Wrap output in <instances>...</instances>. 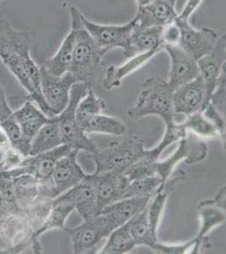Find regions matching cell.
Here are the masks:
<instances>
[{"label": "cell", "instance_id": "6da1fadb", "mask_svg": "<svg viewBox=\"0 0 226 254\" xmlns=\"http://www.w3.org/2000/svg\"><path fill=\"white\" fill-rule=\"evenodd\" d=\"M32 47L30 32L15 29L9 20L0 18V60L26 90V100L33 102L48 118H54L41 91L40 68L31 56Z\"/></svg>", "mask_w": 226, "mask_h": 254}, {"label": "cell", "instance_id": "7a4b0ae2", "mask_svg": "<svg viewBox=\"0 0 226 254\" xmlns=\"http://www.w3.org/2000/svg\"><path fill=\"white\" fill-rule=\"evenodd\" d=\"M146 149L143 139L137 134L117 136L104 149L91 154L96 165L94 174L116 172L125 174L133 165L143 158Z\"/></svg>", "mask_w": 226, "mask_h": 254}, {"label": "cell", "instance_id": "3957f363", "mask_svg": "<svg viewBox=\"0 0 226 254\" xmlns=\"http://www.w3.org/2000/svg\"><path fill=\"white\" fill-rule=\"evenodd\" d=\"M142 87L143 91L138 96L136 104L128 111L129 117L137 120L154 115L162 119L166 127L174 124L175 89L170 86L168 81L160 77H151L147 79Z\"/></svg>", "mask_w": 226, "mask_h": 254}, {"label": "cell", "instance_id": "277c9868", "mask_svg": "<svg viewBox=\"0 0 226 254\" xmlns=\"http://www.w3.org/2000/svg\"><path fill=\"white\" fill-rule=\"evenodd\" d=\"M208 155V146L203 139L196 136L194 133L187 131L186 136L179 141V146L172 156L163 161H155L147 167L137 171L135 175V179L146 176H158L162 180V188L166 181L172 175L176 165L181 160L186 164H195L202 162ZM134 178V180H135Z\"/></svg>", "mask_w": 226, "mask_h": 254}, {"label": "cell", "instance_id": "5b68a950", "mask_svg": "<svg viewBox=\"0 0 226 254\" xmlns=\"http://www.w3.org/2000/svg\"><path fill=\"white\" fill-rule=\"evenodd\" d=\"M90 87L89 85L80 81L74 84L69 93V104L56 118L59 123L63 144L68 145L72 149L86 151L94 154L99 150V147L81 129L75 116L78 104L86 95Z\"/></svg>", "mask_w": 226, "mask_h": 254}, {"label": "cell", "instance_id": "8992f818", "mask_svg": "<svg viewBox=\"0 0 226 254\" xmlns=\"http://www.w3.org/2000/svg\"><path fill=\"white\" fill-rule=\"evenodd\" d=\"M106 54L103 49L95 44L91 36L86 31L81 17L69 72L75 75L78 81L91 87L92 83L96 78L101 59Z\"/></svg>", "mask_w": 226, "mask_h": 254}, {"label": "cell", "instance_id": "52a82bcc", "mask_svg": "<svg viewBox=\"0 0 226 254\" xmlns=\"http://www.w3.org/2000/svg\"><path fill=\"white\" fill-rule=\"evenodd\" d=\"M71 150V147L68 145H61L46 153H40L35 156L26 157L20 166L9 171L0 172V174L12 179L25 175L33 176L41 182L43 191L46 196L53 199L52 196V176L55 165L58 159L66 155Z\"/></svg>", "mask_w": 226, "mask_h": 254}, {"label": "cell", "instance_id": "ba28073f", "mask_svg": "<svg viewBox=\"0 0 226 254\" xmlns=\"http://www.w3.org/2000/svg\"><path fill=\"white\" fill-rule=\"evenodd\" d=\"M71 237L73 254H95L98 247L108 237L112 230L111 225L101 214L73 229L65 228Z\"/></svg>", "mask_w": 226, "mask_h": 254}, {"label": "cell", "instance_id": "9c48e42d", "mask_svg": "<svg viewBox=\"0 0 226 254\" xmlns=\"http://www.w3.org/2000/svg\"><path fill=\"white\" fill-rule=\"evenodd\" d=\"M179 32L178 45L191 57L198 61L208 55L216 45L220 36L215 30L203 27L196 29L189 23V19L178 16L175 20Z\"/></svg>", "mask_w": 226, "mask_h": 254}, {"label": "cell", "instance_id": "30bf717a", "mask_svg": "<svg viewBox=\"0 0 226 254\" xmlns=\"http://www.w3.org/2000/svg\"><path fill=\"white\" fill-rule=\"evenodd\" d=\"M41 91L43 98L54 116L63 111L69 104V93L77 79L71 72L57 76L46 70L44 67L40 68Z\"/></svg>", "mask_w": 226, "mask_h": 254}, {"label": "cell", "instance_id": "8fae6325", "mask_svg": "<svg viewBox=\"0 0 226 254\" xmlns=\"http://www.w3.org/2000/svg\"><path fill=\"white\" fill-rule=\"evenodd\" d=\"M82 21L95 44L106 53L114 49H124L135 26L134 20L124 25H101L90 21L84 15Z\"/></svg>", "mask_w": 226, "mask_h": 254}, {"label": "cell", "instance_id": "7c38bea8", "mask_svg": "<svg viewBox=\"0 0 226 254\" xmlns=\"http://www.w3.org/2000/svg\"><path fill=\"white\" fill-rule=\"evenodd\" d=\"M226 34H224L219 38L215 48L208 55L197 61L199 75L206 89L208 104L226 70Z\"/></svg>", "mask_w": 226, "mask_h": 254}, {"label": "cell", "instance_id": "4fadbf2b", "mask_svg": "<svg viewBox=\"0 0 226 254\" xmlns=\"http://www.w3.org/2000/svg\"><path fill=\"white\" fill-rule=\"evenodd\" d=\"M207 104L206 89L200 75L193 81L183 84L174 90L175 117H187L194 113L202 112Z\"/></svg>", "mask_w": 226, "mask_h": 254}, {"label": "cell", "instance_id": "5bb4252c", "mask_svg": "<svg viewBox=\"0 0 226 254\" xmlns=\"http://www.w3.org/2000/svg\"><path fill=\"white\" fill-rule=\"evenodd\" d=\"M79 152L77 149H72L56 163L52 176L53 199L78 185L87 176L78 163Z\"/></svg>", "mask_w": 226, "mask_h": 254}, {"label": "cell", "instance_id": "9a60e30c", "mask_svg": "<svg viewBox=\"0 0 226 254\" xmlns=\"http://www.w3.org/2000/svg\"><path fill=\"white\" fill-rule=\"evenodd\" d=\"M165 50L171 59L168 83L174 89L183 84L193 81L199 76L197 61L186 54L178 44H163Z\"/></svg>", "mask_w": 226, "mask_h": 254}, {"label": "cell", "instance_id": "2e32d148", "mask_svg": "<svg viewBox=\"0 0 226 254\" xmlns=\"http://www.w3.org/2000/svg\"><path fill=\"white\" fill-rule=\"evenodd\" d=\"M69 11L71 16L70 31L63 39L56 54L46 61V65L44 66L50 74L57 76L64 75L69 70L77 39L78 28L83 15L75 6H71Z\"/></svg>", "mask_w": 226, "mask_h": 254}, {"label": "cell", "instance_id": "e0dca14e", "mask_svg": "<svg viewBox=\"0 0 226 254\" xmlns=\"http://www.w3.org/2000/svg\"><path fill=\"white\" fill-rule=\"evenodd\" d=\"M178 0H153L146 5L137 7L134 18L135 25L140 28L169 26L178 18Z\"/></svg>", "mask_w": 226, "mask_h": 254}, {"label": "cell", "instance_id": "ac0fdd59", "mask_svg": "<svg viewBox=\"0 0 226 254\" xmlns=\"http://www.w3.org/2000/svg\"><path fill=\"white\" fill-rule=\"evenodd\" d=\"M94 181L98 213L106 206L123 199L129 179L124 174L116 172L92 174Z\"/></svg>", "mask_w": 226, "mask_h": 254}, {"label": "cell", "instance_id": "d6986e66", "mask_svg": "<svg viewBox=\"0 0 226 254\" xmlns=\"http://www.w3.org/2000/svg\"><path fill=\"white\" fill-rule=\"evenodd\" d=\"M58 196L70 202L84 220L99 214L92 175H87L78 185Z\"/></svg>", "mask_w": 226, "mask_h": 254}, {"label": "cell", "instance_id": "ffe728a7", "mask_svg": "<svg viewBox=\"0 0 226 254\" xmlns=\"http://www.w3.org/2000/svg\"><path fill=\"white\" fill-rule=\"evenodd\" d=\"M153 196L146 195L123 198L106 206L100 214L106 217L112 230H115L145 209Z\"/></svg>", "mask_w": 226, "mask_h": 254}, {"label": "cell", "instance_id": "44dd1931", "mask_svg": "<svg viewBox=\"0 0 226 254\" xmlns=\"http://www.w3.org/2000/svg\"><path fill=\"white\" fill-rule=\"evenodd\" d=\"M134 20V19H133ZM166 27V26H165ZM163 26H154L148 28H140L136 25L129 37L124 49L123 55L126 58H132L136 55L151 50L163 48Z\"/></svg>", "mask_w": 226, "mask_h": 254}, {"label": "cell", "instance_id": "7402d4cb", "mask_svg": "<svg viewBox=\"0 0 226 254\" xmlns=\"http://www.w3.org/2000/svg\"><path fill=\"white\" fill-rule=\"evenodd\" d=\"M201 227L197 239L203 240L206 235L226 221V187L220 190L214 199L202 201L198 206Z\"/></svg>", "mask_w": 226, "mask_h": 254}, {"label": "cell", "instance_id": "603a6c76", "mask_svg": "<svg viewBox=\"0 0 226 254\" xmlns=\"http://www.w3.org/2000/svg\"><path fill=\"white\" fill-rule=\"evenodd\" d=\"M11 117L19 124L24 138L30 144L38 130L50 119L30 100H26L21 107L13 111Z\"/></svg>", "mask_w": 226, "mask_h": 254}, {"label": "cell", "instance_id": "cb8c5ba5", "mask_svg": "<svg viewBox=\"0 0 226 254\" xmlns=\"http://www.w3.org/2000/svg\"><path fill=\"white\" fill-rule=\"evenodd\" d=\"M75 210V207L72 205L70 202L66 200L61 198L60 196H57L52 201L51 208L46 219L44 220L40 227L35 231L33 234V242L38 251L42 253V248L39 244V238L46 231L52 229H64L65 230V221L69 214Z\"/></svg>", "mask_w": 226, "mask_h": 254}, {"label": "cell", "instance_id": "d4e9b609", "mask_svg": "<svg viewBox=\"0 0 226 254\" xmlns=\"http://www.w3.org/2000/svg\"><path fill=\"white\" fill-rule=\"evenodd\" d=\"M159 49L151 50L149 52L143 53L141 55H136L135 57L129 58V61L123 64L121 66H109L106 70V75L103 80L104 88L106 90H112L120 87L122 81L127 75L135 72L140 67L143 66L147 62H149L157 53Z\"/></svg>", "mask_w": 226, "mask_h": 254}, {"label": "cell", "instance_id": "484cf974", "mask_svg": "<svg viewBox=\"0 0 226 254\" xmlns=\"http://www.w3.org/2000/svg\"><path fill=\"white\" fill-rule=\"evenodd\" d=\"M63 144L59 123L55 116L54 118L49 119L32 138L29 156L46 153Z\"/></svg>", "mask_w": 226, "mask_h": 254}, {"label": "cell", "instance_id": "4316f807", "mask_svg": "<svg viewBox=\"0 0 226 254\" xmlns=\"http://www.w3.org/2000/svg\"><path fill=\"white\" fill-rule=\"evenodd\" d=\"M80 127L87 135L91 133H102L119 136H123L128 131V127L122 120L118 117L105 116L101 114L86 120Z\"/></svg>", "mask_w": 226, "mask_h": 254}, {"label": "cell", "instance_id": "83f0119b", "mask_svg": "<svg viewBox=\"0 0 226 254\" xmlns=\"http://www.w3.org/2000/svg\"><path fill=\"white\" fill-rule=\"evenodd\" d=\"M147 208L129 220V230L136 246H146L154 250L158 243L157 236L152 232L149 227Z\"/></svg>", "mask_w": 226, "mask_h": 254}, {"label": "cell", "instance_id": "f1b7e54d", "mask_svg": "<svg viewBox=\"0 0 226 254\" xmlns=\"http://www.w3.org/2000/svg\"><path fill=\"white\" fill-rule=\"evenodd\" d=\"M107 238L108 240L100 250V254H127L136 247L135 240L129 230V222L113 230Z\"/></svg>", "mask_w": 226, "mask_h": 254}, {"label": "cell", "instance_id": "f546056e", "mask_svg": "<svg viewBox=\"0 0 226 254\" xmlns=\"http://www.w3.org/2000/svg\"><path fill=\"white\" fill-rule=\"evenodd\" d=\"M0 129L5 136L9 147L25 158L29 156L31 144L24 138L20 126L12 118L11 115L0 122Z\"/></svg>", "mask_w": 226, "mask_h": 254}, {"label": "cell", "instance_id": "4dcf8cb0", "mask_svg": "<svg viewBox=\"0 0 226 254\" xmlns=\"http://www.w3.org/2000/svg\"><path fill=\"white\" fill-rule=\"evenodd\" d=\"M105 108L106 101L102 98H98L91 87H90L86 95L80 100L76 108L75 116L78 124L80 127L86 120L100 114Z\"/></svg>", "mask_w": 226, "mask_h": 254}, {"label": "cell", "instance_id": "1f68e13d", "mask_svg": "<svg viewBox=\"0 0 226 254\" xmlns=\"http://www.w3.org/2000/svg\"><path fill=\"white\" fill-rule=\"evenodd\" d=\"M161 186L162 180L158 176H146L132 180L127 186L123 193V199L132 196L155 195Z\"/></svg>", "mask_w": 226, "mask_h": 254}, {"label": "cell", "instance_id": "d6a6232c", "mask_svg": "<svg viewBox=\"0 0 226 254\" xmlns=\"http://www.w3.org/2000/svg\"><path fill=\"white\" fill-rule=\"evenodd\" d=\"M182 125L186 130L194 133L196 136L202 139L220 137V134L215 126L203 116V113L196 112L186 117L182 121Z\"/></svg>", "mask_w": 226, "mask_h": 254}, {"label": "cell", "instance_id": "836d02e7", "mask_svg": "<svg viewBox=\"0 0 226 254\" xmlns=\"http://www.w3.org/2000/svg\"><path fill=\"white\" fill-rule=\"evenodd\" d=\"M203 116H205L209 122H211L220 134L222 142L226 143V116H224L216 108L209 103L206 107L203 109Z\"/></svg>", "mask_w": 226, "mask_h": 254}, {"label": "cell", "instance_id": "e575fe53", "mask_svg": "<svg viewBox=\"0 0 226 254\" xmlns=\"http://www.w3.org/2000/svg\"><path fill=\"white\" fill-rule=\"evenodd\" d=\"M196 243H197L196 238L181 244H166V243H160L158 242L154 249V251L156 254H183L188 253V251H190L189 252L190 254H193Z\"/></svg>", "mask_w": 226, "mask_h": 254}, {"label": "cell", "instance_id": "d590c367", "mask_svg": "<svg viewBox=\"0 0 226 254\" xmlns=\"http://www.w3.org/2000/svg\"><path fill=\"white\" fill-rule=\"evenodd\" d=\"M12 112L13 110L9 107L4 91L0 84V122L9 117Z\"/></svg>", "mask_w": 226, "mask_h": 254}, {"label": "cell", "instance_id": "8d00e7d4", "mask_svg": "<svg viewBox=\"0 0 226 254\" xmlns=\"http://www.w3.org/2000/svg\"><path fill=\"white\" fill-rule=\"evenodd\" d=\"M202 2L203 0H188L182 11L181 12L180 14H178V16L184 19H189L192 15V13L198 9V6L200 5Z\"/></svg>", "mask_w": 226, "mask_h": 254}, {"label": "cell", "instance_id": "74e56055", "mask_svg": "<svg viewBox=\"0 0 226 254\" xmlns=\"http://www.w3.org/2000/svg\"><path fill=\"white\" fill-rule=\"evenodd\" d=\"M137 1V7L146 5L147 3H150L153 0H136Z\"/></svg>", "mask_w": 226, "mask_h": 254}, {"label": "cell", "instance_id": "f35d334b", "mask_svg": "<svg viewBox=\"0 0 226 254\" xmlns=\"http://www.w3.org/2000/svg\"><path fill=\"white\" fill-rule=\"evenodd\" d=\"M3 0H0V3H2L3 2Z\"/></svg>", "mask_w": 226, "mask_h": 254}]
</instances>
